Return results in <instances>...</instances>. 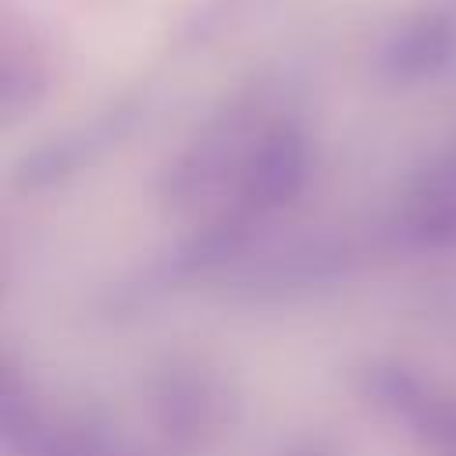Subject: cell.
I'll use <instances>...</instances> for the list:
<instances>
[{"label": "cell", "mask_w": 456, "mask_h": 456, "mask_svg": "<svg viewBox=\"0 0 456 456\" xmlns=\"http://www.w3.org/2000/svg\"><path fill=\"white\" fill-rule=\"evenodd\" d=\"M356 395L385 420L403 428L420 449L456 456V395L399 363H367L356 374Z\"/></svg>", "instance_id": "obj_1"}, {"label": "cell", "mask_w": 456, "mask_h": 456, "mask_svg": "<svg viewBox=\"0 0 456 456\" xmlns=\"http://www.w3.org/2000/svg\"><path fill=\"white\" fill-rule=\"evenodd\" d=\"M456 68V0H417L378 43L374 71L395 89L435 82Z\"/></svg>", "instance_id": "obj_2"}, {"label": "cell", "mask_w": 456, "mask_h": 456, "mask_svg": "<svg viewBox=\"0 0 456 456\" xmlns=\"http://www.w3.org/2000/svg\"><path fill=\"white\" fill-rule=\"evenodd\" d=\"M150 413L157 428L175 442H210L221 438L235 420V395L228 381L196 363L167 367L150 385Z\"/></svg>", "instance_id": "obj_3"}, {"label": "cell", "mask_w": 456, "mask_h": 456, "mask_svg": "<svg viewBox=\"0 0 456 456\" xmlns=\"http://www.w3.org/2000/svg\"><path fill=\"white\" fill-rule=\"evenodd\" d=\"M50 50L32 32V25H4L0 36V118L14 125L32 114L50 93Z\"/></svg>", "instance_id": "obj_4"}, {"label": "cell", "mask_w": 456, "mask_h": 456, "mask_svg": "<svg viewBox=\"0 0 456 456\" xmlns=\"http://www.w3.org/2000/svg\"><path fill=\"white\" fill-rule=\"evenodd\" d=\"M135 118V103H118L110 110H103L100 118H93L89 125H78L75 132H64L50 142H43L39 150H32L21 164V178L39 185V182H57L71 171H78L82 164H89L96 153H103L110 142H118L128 125Z\"/></svg>", "instance_id": "obj_5"}, {"label": "cell", "mask_w": 456, "mask_h": 456, "mask_svg": "<svg viewBox=\"0 0 456 456\" xmlns=\"http://www.w3.org/2000/svg\"><path fill=\"white\" fill-rule=\"evenodd\" d=\"M399 235L417 249H456V171L431 164L399 207Z\"/></svg>", "instance_id": "obj_6"}, {"label": "cell", "mask_w": 456, "mask_h": 456, "mask_svg": "<svg viewBox=\"0 0 456 456\" xmlns=\"http://www.w3.org/2000/svg\"><path fill=\"white\" fill-rule=\"evenodd\" d=\"M256 0H210L203 11H196L192 18H189V25H185V36L189 39H207V36H217V32H224V25H232L235 18H242V11L246 7H253Z\"/></svg>", "instance_id": "obj_7"}, {"label": "cell", "mask_w": 456, "mask_h": 456, "mask_svg": "<svg viewBox=\"0 0 456 456\" xmlns=\"http://www.w3.org/2000/svg\"><path fill=\"white\" fill-rule=\"evenodd\" d=\"M281 456H338L331 445H324V442H317V438H310V442H299V445H292V449H285Z\"/></svg>", "instance_id": "obj_8"}, {"label": "cell", "mask_w": 456, "mask_h": 456, "mask_svg": "<svg viewBox=\"0 0 456 456\" xmlns=\"http://www.w3.org/2000/svg\"><path fill=\"white\" fill-rule=\"evenodd\" d=\"M438 164H445V167H452V171H456V139H452V142H449V146L442 150V157H438Z\"/></svg>", "instance_id": "obj_9"}]
</instances>
